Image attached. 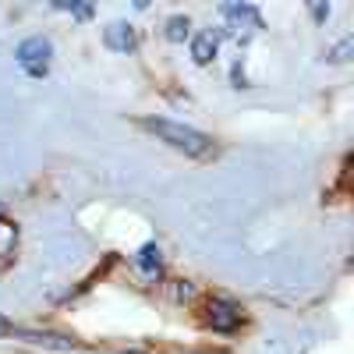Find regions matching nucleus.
Here are the masks:
<instances>
[{"label":"nucleus","mask_w":354,"mask_h":354,"mask_svg":"<svg viewBox=\"0 0 354 354\" xmlns=\"http://www.w3.org/2000/svg\"><path fill=\"white\" fill-rule=\"evenodd\" d=\"M145 131H153L163 145H170V149L177 153H185V156H195V160H205V156H213L216 153V142L192 128V124H177V121H167V117H145L142 121Z\"/></svg>","instance_id":"f257e3e1"},{"label":"nucleus","mask_w":354,"mask_h":354,"mask_svg":"<svg viewBox=\"0 0 354 354\" xmlns=\"http://www.w3.org/2000/svg\"><path fill=\"white\" fill-rule=\"evenodd\" d=\"M50 57H53V43L46 36H28L15 50V61L28 78H46L50 75Z\"/></svg>","instance_id":"f03ea898"},{"label":"nucleus","mask_w":354,"mask_h":354,"mask_svg":"<svg viewBox=\"0 0 354 354\" xmlns=\"http://www.w3.org/2000/svg\"><path fill=\"white\" fill-rule=\"evenodd\" d=\"M245 322V312L238 301L223 298V294H216V298L205 301V326L216 330V333H234Z\"/></svg>","instance_id":"7ed1b4c3"},{"label":"nucleus","mask_w":354,"mask_h":354,"mask_svg":"<svg viewBox=\"0 0 354 354\" xmlns=\"http://www.w3.org/2000/svg\"><path fill=\"white\" fill-rule=\"evenodd\" d=\"M103 43H106V50H113V53H131V50L138 46L135 25H128V21H110V25L103 28Z\"/></svg>","instance_id":"20e7f679"},{"label":"nucleus","mask_w":354,"mask_h":354,"mask_svg":"<svg viewBox=\"0 0 354 354\" xmlns=\"http://www.w3.org/2000/svg\"><path fill=\"white\" fill-rule=\"evenodd\" d=\"M216 53H220V36H216V32H198V36H192V61H195L198 68L213 64Z\"/></svg>","instance_id":"39448f33"},{"label":"nucleus","mask_w":354,"mask_h":354,"mask_svg":"<svg viewBox=\"0 0 354 354\" xmlns=\"http://www.w3.org/2000/svg\"><path fill=\"white\" fill-rule=\"evenodd\" d=\"M135 266H138V273H142L145 280H156V277H160V266H163L160 248H156L153 241H149V245H142L138 255H135Z\"/></svg>","instance_id":"423d86ee"},{"label":"nucleus","mask_w":354,"mask_h":354,"mask_svg":"<svg viewBox=\"0 0 354 354\" xmlns=\"http://www.w3.org/2000/svg\"><path fill=\"white\" fill-rule=\"evenodd\" d=\"M15 337H25L28 344H39V347H50V351H75L78 340H68V337H53V333H32V330H11Z\"/></svg>","instance_id":"0eeeda50"},{"label":"nucleus","mask_w":354,"mask_h":354,"mask_svg":"<svg viewBox=\"0 0 354 354\" xmlns=\"http://www.w3.org/2000/svg\"><path fill=\"white\" fill-rule=\"evenodd\" d=\"M163 36H167L170 43H185V39H192V21H188V15H174V18H167Z\"/></svg>","instance_id":"6e6552de"},{"label":"nucleus","mask_w":354,"mask_h":354,"mask_svg":"<svg viewBox=\"0 0 354 354\" xmlns=\"http://www.w3.org/2000/svg\"><path fill=\"white\" fill-rule=\"evenodd\" d=\"M15 245H18V227L8 223V220H0V259H11Z\"/></svg>","instance_id":"1a4fd4ad"},{"label":"nucleus","mask_w":354,"mask_h":354,"mask_svg":"<svg viewBox=\"0 0 354 354\" xmlns=\"http://www.w3.org/2000/svg\"><path fill=\"white\" fill-rule=\"evenodd\" d=\"M57 11H71V15H78V18H93V8L88 4H53Z\"/></svg>","instance_id":"9d476101"},{"label":"nucleus","mask_w":354,"mask_h":354,"mask_svg":"<svg viewBox=\"0 0 354 354\" xmlns=\"http://www.w3.org/2000/svg\"><path fill=\"white\" fill-rule=\"evenodd\" d=\"M330 11H333L330 4H312V15H315V21H326V18H330Z\"/></svg>","instance_id":"9b49d317"},{"label":"nucleus","mask_w":354,"mask_h":354,"mask_svg":"<svg viewBox=\"0 0 354 354\" xmlns=\"http://www.w3.org/2000/svg\"><path fill=\"white\" fill-rule=\"evenodd\" d=\"M11 330H15V326H8V322H4V319H0V333H11Z\"/></svg>","instance_id":"f8f14e48"}]
</instances>
